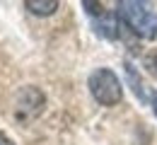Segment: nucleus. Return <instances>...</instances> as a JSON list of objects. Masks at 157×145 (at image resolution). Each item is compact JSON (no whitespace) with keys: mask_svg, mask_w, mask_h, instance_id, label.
Masks as SVG:
<instances>
[{"mask_svg":"<svg viewBox=\"0 0 157 145\" xmlns=\"http://www.w3.org/2000/svg\"><path fill=\"white\" fill-rule=\"evenodd\" d=\"M126 73H128V78L133 80V90H136V94L140 97V99H145V90L140 87V80H138V73L133 70V65H131V63L126 65Z\"/></svg>","mask_w":157,"mask_h":145,"instance_id":"5","label":"nucleus"},{"mask_svg":"<svg viewBox=\"0 0 157 145\" xmlns=\"http://www.w3.org/2000/svg\"><path fill=\"white\" fill-rule=\"evenodd\" d=\"M155 63H157V58H155Z\"/></svg>","mask_w":157,"mask_h":145,"instance_id":"8","label":"nucleus"},{"mask_svg":"<svg viewBox=\"0 0 157 145\" xmlns=\"http://www.w3.org/2000/svg\"><path fill=\"white\" fill-rule=\"evenodd\" d=\"M24 7H27L29 12L44 17V15H53V12L58 10V2H56V0H27Z\"/></svg>","mask_w":157,"mask_h":145,"instance_id":"4","label":"nucleus"},{"mask_svg":"<svg viewBox=\"0 0 157 145\" xmlns=\"http://www.w3.org/2000/svg\"><path fill=\"white\" fill-rule=\"evenodd\" d=\"M152 109H155V114H157V92L152 94Z\"/></svg>","mask_w":157,"mask_h":145,"instance_id":"7","label":"nucleus"},{"mask_svg":"<svg viewBox=\"0 0 157 145\" xmlns=\"http://www.w3.org/2000/svg\"><path fill=\"white\" fill-rule=\"evenodd\" d=\"M82 7L94 17L92 24H94V32H97L99 36H104V39H116L118 36V22L114 15H109L106 10H101V5L99 2H82Z\"/></svg>","mask_w":157,"mask_h":145,"instance_id":"3","label":"nucleus"},{"mask_svg":"<svg viewBox=\"0 0 157 145\" xmlns=\"http://www.w3.org/2000/svg\"><path fill=\"white\" fill-rule=\"evenodd\" d=\"M0 145H12V140H10V138H5V135L0 133Z\"/></svg>","mask_w":157,"mask_h":145,"instance_id":"6","label":"nucleus"},{"mask_svg":"<svg viewBox=\"0 0 157 145\" xmlns=\"http://www.w3.org/2000/svg\"><path fill=\"white\" fill-rule=\"evenodd\" d=\"M90 92L92 97L97 99L99 104L104 106H114V104L121 102L123 97V87H121V80L116 78L114 70L109 68H99L90 75Z\"/></svg>","mask_w":157,"mask_h":145,"instance_id":"2","label":"nucleus"},{"mask_svg":"<svg viewBox=\"0 0 157 145\" xmlns=\"http://www.w3.org/2000/svg\"><path fill=\"white\" fill-rule=\"evenodd\" d=\"M118 17L138 36H143V39L157 36V12L152 10V5L138 2V0H123V2H118Z\"/></svg>","mask_w":157,"mask_h":145,"instance_id":"1","label":"nucleus"}]
</instances>
